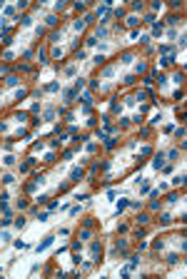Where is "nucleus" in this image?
<instances>
[{
    "label": "nucleus",
    "instance_id": "obj_5",
    "mask_svg": "<svg viewBox=\"0 0 187 279\" xmlns=\"http://www.w3.org/2000/svg\"><path fill=\"white\" fill-rule=\"evenodd\" d=\"M170 222H172V217H170V214H162V217H160V224H162V227H167Z\"/></svg>",
    "mask_w": 187,
    "mask_h": 279
},
{
    "label": "nucleus",
    "instance_id": "obj_8",
    "mask_svg": "<svg viewBox=\"0 0 187 279\" xmlns=\"http://www.w3.org/2000/svg\"><path fill=\"white\" fill-rule=\"evenodd\" d=\"M30 23H32L30 15H23V18H20V25H30Z\"/></svg>",
    "mask_w": 187,
    "mask_h": 279
},
{
    "label": "nucleus",
    "instance_id": "obj_17",
    "mask_svg": "<svg viewBox=\"0 0 187 279\" xmlns=\"http://www.w3.org/2000/svg\"><path fill=\"white\" fill-rule=\"evenodd\" d=\"M3 162H5V165H15V157H12V155H8V157H5Z\"/></svg>",
    "mask_w": 187,
    "mask_h": 279
},
{
    "label": "nucleus",
    "instance_id": "obj_6",
    "mask_svg": "<svg viewBox=\"0 0 187 279\" xmlns=\"http://www.w3.org/2000/svg\"><path fill=\"white\" fill-rule=\"evenodd\" d=\"M75 95H77L75 90H68V92H65V102H72V100H75Z\"/></svg>",
    "mask_w": 187,
    "mask_h": 279
},
{
    "label": "nucleus",
    "instance_id": "obj_18",
    "mask_svg": "<svg viewBox=\"0 0 187 279\" xmlns=\"http://www.w3.org/2000/svg\"><path fill=\"white\" fill-rule=\"evenodd\" d=\"M80 239H90V229H82L80 232Z\"/></svg>",
    "mask_w": 187,
    "mask_h": 279
},
{
    "label": "nucleus",
    "instance_id": "obj_4",
    "mask_svg": "<svg viewBox=\"0 0 187 279\" xmlns=\"http://www.w3.org/2000/svg\"><path fill=\"white\" fill-rule=\"evenodd\" d=\"M105 147H107V149H112V147H117V140H115V137H107V142H105Z\"/></svg>",
    "mask_w": 187,
    "mask_h": 279
},
{
    "label": "nucleus",
    "instance_id": "obj_13",
    "mask_svg": "<svg viewBox=\"0 0 187 279\" xmlns=\"http://www.w3.org/2000/svg\"><path fill=\"white\" fill-rule=\"evenodd\" d=\"M127 205H130V202H127V199H120V202H117V212H120V209H125V207H127Z\"/></svg>",
    "mask_w": 187,
    "mask_h": 279
},
{
    "label": "nucleus",
    "instance_id": "obj_7",
    "mask_svg": "<svg viewBox=\"0 0 187 279\" xmlns=\"http://www.w3.org/2000/svg\"><path fill=\"white\" fill-rule=\"evenodd\" d=\"M100 252H102V244H100V242H92V254H100Z\"/></svg>",
    "mask_w": 187,
    "mask_h": 279
},
{
    "label": "nucleus",
    "instance_id": "obj_14",
    "mask_svg": "<svg viewBox=\"0 0 187 279\" xmlns=\"http://www.w3.org/2000/svg\"><path fill=\"white\" fill-rule=\"evenodd\" d=\"M167 262H170V264H177V262H180V257H177V254H170Z\"/></svg>",
    "mask_w": 187,
    "mask_h": 279
},
{
    "label": "nucleus",
    "instance_id": "obj_11",
    "mask_svg": "<svg viewBox=\"0 0 187 279\" xmlns=\"http://www.w3.org/2000/svg\"><path fill=\"white\" fill-rule=\"evenodd\" d=\"M172 182H175V185H185V174H177Z\"/></svg>",
    "mask_w": 187,
    "mask_h": 279
},
{
    "label": "nucleus",
    "instance_id": "obj_19",
    "mask_svg": "<svg viewBox=\"0 0 187 279\" xmlns=\"http://www.w3.org/2000/svg\"><path fill=\"white\" fill-rule=\"evenodd\" d=\"M137 23H140V20H137L135 15H130V18H127V25H137Z\"/></svg>",
    "mask_w": 187,
    "mask_h": 279
},
{
    "label": "nucleus",
    "instance_id": "obj_16",
    "mask_svg": "<svg viewBox=\"0 0 187 279\" xmlns=\"http://www.w3.org/2000/svg\"><path fill=\"white\" fill-rule=\"evenodd\" d=\"M3 182H5V185H10V182H15V177H12V174H5V177H3Z\"/></svg>",
    "mask_w": 187,
    "mask_h": 279
},
{
    "label": "nucleus",
    "instance_id": "obj_12",
    "mask_svg": "<svg viewBox=\"0 0 187 279\" xmlns=\"http://www.w3.org/2000/svg\"><path fill=\"white\" fill-rule=\"evenodd\" d=\"M5 82H8V85H10V87H12V85H18V77H15V75H10V77H8V80H5Z\"/></svg>",
    "mask_w": 187,
    "mask_h": 279
},
{
    "label": "nucleus",
    "instance_id": "obj_3",
    "mask_svg": "<svg viewBox=\"0 0 187 279\" xmlns=\"http://www.w3.org/2000/svg\"><path fill=\"white\" fill-rule=\"evenodd\" d=\"M152 165H155V167L160 169L162 165H165V155H162V152H157V155H155V162H152Z\"/></svg>",
    "mask_w": 187,
    "mask_h": 279
},
{
    "label": "nucleus",
    "instance_id": "obj_15",
    "mask_svg": "<svg viewBox=\"0 0 187 279\" xmlns=\"http://www.w3.org/2000/svg\"><path fill=\"white\" fill-rule=\"evenodd\" d=\"M45 120H48V122H50V120H55V112L48 110V112H45Z\"/></svg>",
    "mask_w": 187,
    "mask_h": 279
},
{
    "label": "nucleus",
    "instance_id": "obj_2",
    "mask_svg": "<svg viewBox=\"0 0 187 279\" xmlns=\"http://www.w3.org/2000/svg\"><path fill=\"white\" fill-rule=\"evenodd\" d=\"M82 174H85L82 169H72V172H70V180H72V182H80V180H82Z\"/></svg>",
    "mask_w": 187,
    "mask_h": 279
},
{
    "label": "nucleus",
    "instance_id": "obj_20",
    "mask_svg": "<svg viewBox=\"0 0 187 279\" xmlns=\"http://www.w3.org/2000/svg\"><path fill=\"white\" fill-rule=\"evenodd\" d=\"M0 8H3V0H0Z\"/></svg>",
    "mask_w": 187,
    "mask_h": 279
},
{
    "label": "nucleus",
    "instance_id": "obj_9",
    "mask_svg": "<svg viewBox=\"0 0 187 279\" xmlns=\"http://www.w3.org/2000/svg\"><path fill=\"white\" fill-rule=\"evenodd\" d=\"M147 222H150L147 214H140V217H137V224H147Z\"/></svg>",
    "mask_w": 187,
    "mask_h": 279
},
{
    "label": "nucleus",
    "instance_id": "obj_1",
    "mask_svg": "<svg viewBox=\"0 0 187 279\" xmlns=\"http://www.w3.org/2000/svg\"><path fill=\"white\" fill-rule=\"evenodd\" d=\"M52 239H55V237H45L43 242L37 244V252H45V249H48V247H50V244H52Z\"/></svg>",
    "mask_w": 187,
    "mask_h": 279
},
{
    "label": "nucleus",
    "instance_id": "obj_10",
    "mask_svg": "<svg viewBox=\"0 0 187 279\" xmlns=\"http://www.w3.org/2000/svg\"><path fill=\"white\" fill-rule=\"evenodd\" d=\"M117 249H120V252H125V249H127V242H125V239H117Z\"/></svg>",
    "mask_w": 187,
    "mask_h": 279
}]
</instances>
